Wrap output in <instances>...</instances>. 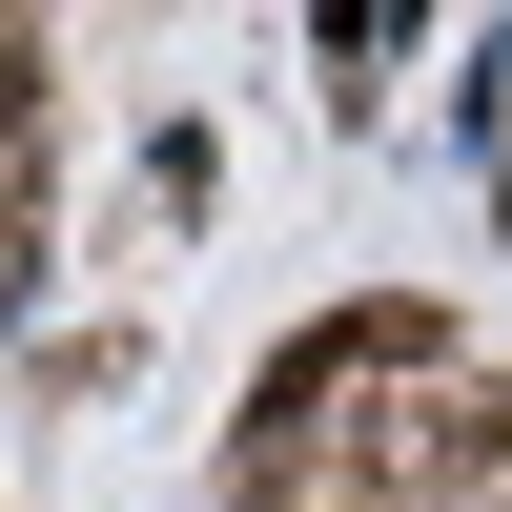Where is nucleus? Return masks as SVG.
<instances>
[{"label": "nucleus", "mask_w": 512, "mask_h": 512, "mask_svg": "<svg viewBox=\"0 0 512 512\" xmlns=\"http://www.w3.org/2000/svg\"><path fill=\"white\" fill-rule=\"evenodd\" d=\"M328 451H349V512H472L512 472V390L472 349H431V369H390V410H328Z\"/></svg>", "instance_id": "1"}]
</instances>
